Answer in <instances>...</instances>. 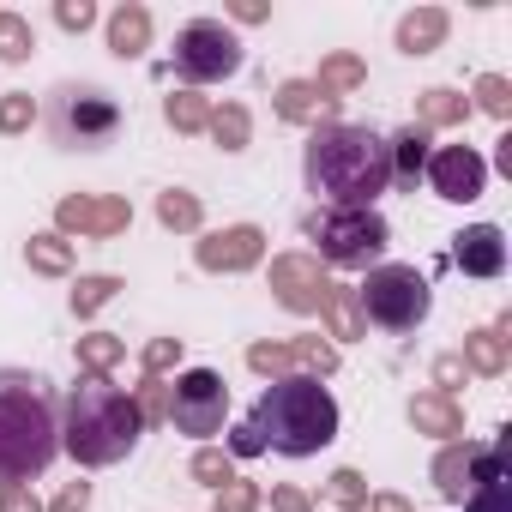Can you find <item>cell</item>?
<instances>
[{
  "label": "cell",
  "instance_id": "cell-1",
  "mask_svg": "<svg viewBox=\"0 0 512 512\" xmlns=\"http://www.w3.org/2000/svg\"><path fill=\"white\" fill-rule=\"evenodd\" d=\"M302 181L332 211H374V199L392 187L386 139L356 121H326L302 145Z\"/></svg>",
  "mask_w": 512,
  "mask_h": 512
},
{
  "label": "cell",
  "instance_id": "cell-2",
  "mask_svg": "<svg viewBox=\"0 0 512 512\" xmlns=\"http://www.w3.org/2000/svg\"><path fill=\"white\" fill-rule=\"evenodd\" d=\"M145 422L133 410V392H121L115 380L79 374V386H67L61 398V452L79 470H109L121 458H133Z\"/></svg>",
  "mask_w": 512,
  "mask_h": 512
},
{
  "label": "cell",
  "instance_id": "cell-3",
  "mask_svg": "<svg viewBox=\"0 0 512 512\" xmlns=\"http://www.w3.org/2000/svg\"><path fill=\"white\" fill-rule=\"evenodd\" d=\"M61 452V410L43 374L0 368V482H37Z\"/></svg>",
  "mask_w": 512,
  "mask_h": 512
},
{
  "label": "cell",
  "instance_id": "cell-4",
  "mask_svg": "<svg viewBox=\"0 0 512 512\" xmlns=\"http://www.w3.org/2000/svg\"><path fill=\"white\" fill-rule=\"evenodd\" d=\"M247 422H253V434L266 440V452L314 458V452H326V446L338 440V422H344V416H338V398H332L320 380L296 374V380H272L260 398H253Z\"/></svg>",
  "mask_w": 512,
  "mask_h": 512
},
{
  "label": "cell",
  "instance_id": "cell-5",
  "mask_svg": "<svg viewBox=\"0 0 512 512\" xmlns=\"http://www.w3.org/2000/svg\"><path fill=\"white\" fill-rule=\"evenodd\" d=\"M121 103L91 79H61L43 103V127L61 151H103L121 139Z\"/></svg>",
  "mask_w": 512,
  "mask_h": 512
},
{
  "label": "cell",
  "instance_id": "cell-6",
  "mask_svg": "<svg viewBox=\"0 0 512 512\" xmlns=\"http://www.w3.org/2000/svg\"><path fill=\"white\" fill-rule=\"evenodd\" d=\"M302 235L314 241V260L320 266H338V272H374L380 253L392 247V223L380 211H332V205H314L302 217Z\"/></svg>",
  "mask_w": 512,
  "mask_h": 512
},
{
  "label": "cell",
  "instance_id": "cell-7",
  "mask_svg": "<svg viewBox=\"0 0 512 512\" xmlns=\"http://www.w3.org/2000/svg\"><path fill=\"white\" fill-rule=\"evenodd\" d=\"M356 308H362V320L380 326V332H416V326L434 314V290H428V278H422L416 266L380 260V266L356 284Z\"/></svg>",
  "mask_w": 512,
  "mask_h": 512
},
{
  "label": "cell",
  "instance_id": "cell-8",
  "mask_svg": "<svg viewBox=\"0 0 512 512\" xmlns=\"http://www.w3.org/2000/svg\"><path fill=\"white\" fill-rule=\"evenodd\" d=\"M169 61H175V73L187 79V91H199V85L235 79L241 61H247V49H241V37H235L223 19H187V25L175 31Z\"/></svg>",
  "mask_w": 512,
  "mask_h": 512
},
{
  "label": "cell",
  "instance_id": "cell-9",
  "mask_svg": "<svg viewBox=\"0 0 512 512\" xmlns=\"http://www.w3.org/2000/svg\"><path fill=\"white\" fill-rule=\"evenodd\" d=\"M223 416H229V386L217 368H181L175 386H169V422L175 434L211 446V434H223Z\"/></svg>",
  "mask_w": 512,
  "mask_h": 512
},
{
  "label": "cell",
  "instance_id": "cell-10",
  "mask_svg": "<svg viewBox=\"0 0 512 512\" xmlns=\"http://www.w3.org/2000/svg\"><path fill=\"white\" fill-rule=\"evenodd\" d=\"M133 229V205L121 193H67L55 199V235L67 241H115Z\"/></svg>",
  "mask_w": 512,
  "mask_h": 512
},
{
  "label": "cell",
  "instance_id": "cell-11",
  "mask_svg": "<svg viewBox=\"0 0 512 512\" xmlns=\"http://www.w3.org/2000/svg\"><path fill=\"white\" fill-rule=\"evenodd\" d=\"M266 260V229L260 223H223V229H199L193 241V266L211 278H241Z\"/></svg>",
  "mask_w": 512,
  "mask_h": 512
},
{
  "label": "cell",
  "instance_id": "cell-12",
  "mask_svg": "<svg viewBox=\"0 0 512 512\" xmlns=\"http://www.w3.org/2000/svg\"><path fill=\"white\" fill-rule=\"evenodd\" d=\"M266 290H272V302H278L284 314L308 320V314H320V308H326L332 278H326V266L314 260V253H302V247H296V253H278V260H272Z\"/></svg>",
  "mask_w": 512,
  "mask_h": 512
},
{
  "label": "cell",
  "instance_id": "cell-13",
  "mask_svg": "<svg viewBox=\"0 0 512 512\" xmlns=\"http://www.w3.org/2000/svg\"><path fill=\"white\" fill-rule=\"evenodd\" d=\"M422 175H428L434 199H446V205H470V199L488 193V157L476 145H440V151H428Z\"/></svg>",
  "mask_w": 512,
  "mask_h": 512
},
{
  "label": "cell",
  "instance_id": "cell-14",
  "mask_svg": "<svg viewBox=\"0 0 512 512\" xmlns=\"http://www.w3.org/2000/svg\"><path fill=\"white\" fill-rule=\"evenodd\" d=\"M452 266L464 278H500L506 272V229L500 223H470L452 235Z\"/></svg>",
  "mask_w": 512,
  "mask_h": 512
},
{
  "label": "cell",
  "instance_id": "cell-15",
  "mask_svg": "<svg viewBox=\"0 0 512 512\" xmlns=\"http://www.w3.org/2000/svg\"><path fill=\"white\" fill-rule=\"evenodd\" d=\"M464 512H512V470H506V440H488L476 458V482L464 494Z\"/></svg>",
  "mask_w": 512,
  "mask_h": 512
},
{
  "label": "cell",
  "instance_id": "cell-16",
  "mask_svg": "<svg viewBox=\"0 0 512 512\" xmlns=\"http://www.w3.org/2000/svg\"><path fill=\"white\" fill-rule=\"evenodd\" d=\"M272 115L290 121V127H326V121H338V103L320 97L314 79H278L272 85Z\"/></svg>",
  "mask_w": 512,
  "mask_h": 512
},
{
  "label": "cell",
  "instance_id": "cell-17",
  "mask_svg": "<svg viewBox=\"0 0 512 512\" xmlns=\"http://www.w3.org/2000/svg\"><path fill=\"white\" fill-rule=\"evenodd\" d=\"M151 37H157V19H151V7H139V0H121V7L103 19V43H109L115 61H139L151 49Z\"/></svg>",
  "mask_w": 512,
  "mask_h": 512
},
{
  "label": "cell",
  "instance_id": "cell-18",
  "mask_svg": "<svg viewBox=\"0 0 512 512\" xmlns=\"http://www.w3.org/2000/svg\"><path fill=\"white\" fill-rule=\"evenodd\" d=\"M404 422L416 428V434H428V440H464V404L458 398H446V392H416L410 404H404Z\"/></svg>",
  "mask_w": 512,
  "mask_h": 512
},
{
  "label": "cell",
  "instance_id": "cell-19",
  "mask_svg": "<svg viewBox=\"0 0 512 512\" xmlns=\"http://www.w3.org/2000/svg\"><path fill=\"white\" fill-rule=\"evenodd\" d=\"M446 37H452V13H446V7H410V13L392 25V43H398V55H410V61L434 55Z\"/></svg>",
  "mask_w": 512,
  "mask_h": 512
},
{
  "label": "cell",
  "instance_id": "cell-20",
  "mask_svg": "<svg viewBox=\"0 0 512 512\" xmlns=\"http://www.w3.org/2000/svg\"><path fill=\"white\" fill-rule=\"evenodd\" d=\"M476 458H482V446L476 440H446L440 452H434V488H440V500H452V506H464V494H470V482H476Z\"/></svg>",
  "mask_w": 512,
  "mask_h": 512
},
{
  "label": "cell",
  "instance_id": "cell-21",
  "mask_svg": "<svg viewBox=\"0 0 512 512\" xmlns=\"http://www.w3.org/2000/svg\"><path fill=\"white\" fill-rule=\"evenodd\" d=\"M464 368L470 374H482V380H500L506 368H512V344H506V320L500 326H476V332H464Z\"/></svg>",
  "mask_w": 512,
  "mask_h": 512
},
{
  "label": "cell",
  "instance_id": "cell-22",
  "mask_svg": "<svg viewBox=\"0 0 512 512\" xmlns=\"http://www.w3.org/2000/svg\"><path fill=\"white\" fill-rule=\"evenodd\" d=\"M314 85H320V97L344 103V97H356V91L368 85V61H362L356 49H332V55H320V73H314Z\"/></svg>",
  "mask_w": 512,
  "mask_h": 512
},
{
  "label": "cell",
  "instance_id": "cell-23",
  "mask_svg": "<svg viewBox=\"0 0 512 512\" xmlns=\"http://www.w3.org/2000/svg\"><path fill=\"white\" fill-rule=\"evenodd\" d=\"M428 133L410 121V127H398L392 139H386V157H392V187H416L422 181V169H428Z\"/></svg>",
  "mask_w": 512,
  "mask_h": 512
},
{
  "label": "cell",
  "instance_id": "cell-24",
  "mask_svg": "<svg viewBox=\"0 0 512 512\" xmlns=\"http://www.w3.org/2000/svg\"><path fill=\"white\" fill-rule=\"evenodd\" d=\"M464 121H470V97H464V91H452V85H428V91L416 97V127H422V133L464 127Z\"/></svg>",
  "mask_w": 512,
  "mask_h": 512
},
{
  "label": "cell",
  "instance_id": "cell-25",
  "mask_svg": "<svg viewBox=\"0 0 512 512\" xmlns=\"http://www.w3.org/2000/svg\"><path fill=\"white\" fill-rule=\"evenodd\" d=\"M320 320H326V338H332V344H356V338H368V320H362V308H356V284H332Z\"/></svg>",
  "mask_w": 512,
  "mask_h": 512
},
{
  "label": "cell",
  "instance_id": "cell-26",
  "mask_svg": "<svg viewBox=\"0 0 512 512\" xmlns=\"http://www.w3.org/2000/svg\"><path fill=\"white\" fill-rule=\"evenodd\" d=\"M73 356H79V374L109 380V374L127 362V338H121V332H85V338H73Z\"/></svg>",
  "mask_w": 512,
  "mask_h": 512
},
{
  "label": "cell",
  "instance_id": "cell-27",
  "mask_svg": "<svg viewBox=\"0 0 512 512\" xmlns=\"http://www.w3.org/2000/svg\"><path fill=\"white\" fill-rule=\"evenodd\" d=\"M205 133H211L217 151H247V145H253V109H247V103H211Z\"/></svg>",
  "mask_w": 512,
  "mask_h": 512
},
{
  "label": "cell",
  "instance_id": "cell-28",
  "mask_svg": "<svg viewBox=\"0 0 512 512\" xmlns=\"http://www.w3.org/2000/svg\"><path fill=\"white\" fill-rule=\"evenodd\" d=\"M157 223L175 229V235H199L205 229V199L193 187H163L157 193Z\"/></svg>",
  "mask_w": 512,
  "mask_h": 512
},
{
  "label": "cell",
  "instance_id": "cell-29",
  "mask_svg": "<svg viewBox=\"0 0 512 512\" xmlns=\"http://www.w3.org/2000/svg\"><path fill=\"white\" fill-rule=\"evenodd\" d=\"M25 266H31L37 278H67V272H73V241L55 235V229H37V235L25 241Z\"/></svg>",
  "mask_w": 512,
  "mask_h": 512
},
{
  "label": "cell",
  "instance_id": "cell-30",
  "mask_svg": "<svg viewBox=\"0 0 512 512\" xmlns=\"http://www.w3.org/2000/svg\"><path fill=\"white\" fill-rule=\"evenodd\" d=\"M121 290H127V278H115V272H85V278L73 284L67 308H73V320H97V314H103Z\"/></svg>",
  "mask_w": 512,
  "mask_h": 512
},
{
  "label": "cell",
  "instance_id": "cell-31",
  "mask_svg": "<svg viewBox=\"0 0 512 512\" xmlns=\"http://www.w3.org/2000/svg\"><path fill=\"white\" fill-rule=\"evenodd\" d=\"M37 55V25L13 7H0V67H25Z\"/></svg>",
  "mask_w": 512,
  "mask_h": 512
},
{
  "label": "cell",
  "instance_id": "cell-32",
  "mask_svg": "<svg viewBox=\"0 0 512 512\" xmlns=\"http://www.w3.org/2000/svg\"><path fill=\"white\" fill-rule=\"evenodd\" d=\"M290 356H296V374H308V380H326V374H338V344L332 338H320V332H302V338H290Z\"/></svg>",
  "mask_w": 512,
  "mask_h": 512
},
{
  "label": "cell",
  "instance_id": "cell-33",
  "mask_svg": "<svg viewBox=\"0 0 512 512\" xmlns=\"http://www.w3.org/2000/svg\"><path fill=\"white\" fill-rule=\"evenodd\" d=\"M163 121L175 127V133H205V121H211V97L205 91H169L163 97Z\"/></svg>",
  "mask_w": 512,
  "mask_h": 512
},
{
  "label": "cell",
  "instance_id": "cell-34",
  "mask_svg": "<svg viewBox=\"0 0 512 512\" xmlns=\"http://www.w3.org/2000/svg\"><path fill=\"white\" fill-rule=\"evenodd\" d=\"M247 368L260 374V380H296L290 338H260V344H247Z\"/></svg>",
  "mask_w": 512,
  "mask_h": 512
},
{
  "label": "cell",
  "instance_id": "cell-35",
  "mask_svg": "<svg viewBox=\"0 0 512 512\" xmlns=\"http://www.w3.org/2000/svg\"><path fill=\"white\" fill-rule=\"evenodd\" d=\"M43 121V103L31 91H0V139H25Z\"/></svg>",
  "mask_w": 512,
  "mask_h": 512
},
{
  "label": "cell",
  "instance_id": "cell-36",
  "mask_svg": "<svg viewBox=\"0 0 512 512\" xmlns=\"http://www.w3.org/2000/svg\"><path fill=\"white\" fill-rule=\"evenodd\" d=\"M187 476H193L199 488H211V494H217L223 482H235V458H229L223 446H199V452L187 458Z\"/></svg>",
  "mask_w": 512,
  "mask_h": 512
},
{
  "label": "cell",
  "instance_id": "cell-37",
  "mask_svg": "<svg viewBox=\"0 0 512 512\" xmlns=\"http://www.w3.org/2000/svg\"><path fill=\"white\" fill-rule=\"evenodd\" d=\"M470 109L506 121V115H512V79H506V73H482V79L470 85Z\"/></svg>",
  "mask_w": 512,
  "mask_h": 512
},
{
  "label": "cell",
  "instance_id": "cell-38",
  "mask_svg": "<svg viewBox=\"0 0 512 512\" xmlns=\"http://www.w3.org/2000/svg\"><path fill=\"white\" fill-rule=\"evenodd\" d=\"M133 410H139L145 428H163V422H169V380L139 374V386H133Z\"/></svg>",
  "mask_w": 512,
  "mask_h": 512
},
{
  "label": "cell",
  "instance_id": "cell-39",
  "mask_svg": "<svg viewBox=\"0 0 512 512\" xmlns=\"http://www.w3.org/2000/svg\"><path fill=\"white\" fill-rule=\"evenodd\" d=\"M326 494H332L344 512H362V506H368V476H362L356 464H344V470L326 476Z\"/></svg>",
  "mask_w": 512,
  "mask_h": 512
},
{
  "label": "cell",
  "instance_id": "cell-40",
  "mask_svg": "<svg viewBox=\"0 0 512 512\" xmlns=\"http://www.w3.org/2000/svg\"><path fill=\"white\" fill-rule=\"evenodd\" d=\"M260 506H266V488L260 482H241V476L211 494V512H260Z\"/></svg>",
  "mask_w": 512,
  "mask_h": 512
},
{
  "label": "cell",
  "instance_id": "cell-41",
  "mask_svg": "<svg viewBox=\"0 0 512 512\" xmlns=\"http://www.w3.org/2000/svg\"><path fill=\"white\" fill-rule=\"evenodd\" d=\"M97 19H103V13H97V0H55V25H61L67 37H85Z\"/></svg>",
  "mask_w": 512,
  "mask_h": 512
},
{
  "label": "cell",
  "instance_id": "cell-42",
  "mask_svg": "<svg viewBox=\"0 0 512 512\" xmlns=\"http://www.w3.org/2000/svg\"><path fill=\"white\" fill-rule=\"evenodd\" d=\"M139 368H145L151 380H163L169 368H181V338H151V344L139 350Z\"/></svg>",
  "mask_w": 512,
  "mask_h": 512
},
{
  "label": "cell",
  "instance_id": "cell-43",
  "mask_svg": "<svg viewBox=\"0 0 512 512\" xmlns=\"http://www.w3.org/2000/svg\"><path fill=\"white\" fill-rule=\"evenodd\" d=\"M470 380V368H464V356L458 350H446V356H434V392H446V398H458V386Z\"/></svg>",
  "mask_w": 512,
  "mask_h": 512
},
{
  "label": "cell",
  "instance_id": "cell-44",
  "mask_svg": "<svg viewBox=\"0 0 512 512\" xmlns=\"http://www.w3.org/2000/svg\"><path fill=\"white\" fill-rule=\"evenodd\" d=\"M43 512H91V482H85V476H79V482H61V494H55Z\"/></svg>",
  "mask_w": 512,
  "mask_h": 512
},
{
  "label": "cell",
  "instance_id": "cell-45",
  "mask_svg": "<svg viewBox=\"0 0 512 512\" xmlns=\"http://www.w3.org/2000/svg\"><path fill=\"white\" fill-rule=\"evenodd\" d=\"M0 512H43L31 482H0Z\"/></svg>",
  "mask_w": 512,
  "mask_h": 512
},
{
  "label": "cell",
  "instance_id": "cell-46",
  "mask_svg": "<svg viewBox=\"0 0 512 512\" xmlns=\"http://www.w3.org/2000/svg\"><path fill=\"white\" fill-rule=\"evenodd\" d=\"M223 452H229V458H260V452H266V440L253 434V422H235V428H229V440H223Z\"/></svg>",
  "mask_w": 512,
  "mask_h": 512
},
{
  "label": "cell",
  "instance_id": "cell-47",
  "mask_svg": "<svg viewBox=\"0 0 512 512\" xmlns=\"http://www.w3.org/2000/svg\"><path fill=\"white\" fill-rule=\"evenodd\" d=\"M272 512H314V500L296 482H272Z\"/></svg>",
  "mask_w": 512,
  "mask_h": 512
},
{
  "label": "cell",
  "instance_id": "cell-48",
  "mask_svg": "<svg viewBox=\"0 0 512 512\" xmlns=\"http://www.w3.org/2000/svg\"><path fill=\"white\" fill-rule=\"evenodd\" d=\"M235 25H266L272 19V7H266V0H229V7H223Z\"/></svg>",
  "mask_w": 512,
  "mask_h": 512
},
{
  "label": "cell",
  "instance_id": "cell-49",
  "mask_svg": "<svg viewBox=\"0 0 512 512\" xmlns=\"http://www.w3.org/2000/svg\"><path fill=\"white\" fill-rule=\"evenodd\" d=\"M368 512H416L404 494H392V488H380V494H368Z\"/></svg>",
  "mask_w": 512,
  "mask_h": 512
},
{
  "label": "cell",
  "instance_id": "cell-50",
  "mask_svg": "<svg viewBox=\"0 0 512 512\" xmlns=\"http://www.w3.org/2000/svg\"><path fill=\"white\" fill-rule=\"evenodd\" d=\"M494 169H500V175H512V133H500V139H494Z\"/></svg>",
  "mask_w": 512,
  "mask_h": 512
}]
</instances>
